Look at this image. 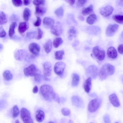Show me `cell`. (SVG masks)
<instances>
[{
	"label": "cell",
	"mask_w": 123,
	"mask_h": 123,
	"mask_svg": "<svg viewBox=\"0 0 123 123\" xmlns=\"http://www.w3.org/2000/svg\"><path fill=\"white\" fill-rule=\"evenodd\" d=\"M97 17L94 14H91L86 18V21L87 23L90 25L93 24L96 21Z\"/></svg>",
	"instance_id": "obj_27"
},
{
	"label": "cell",
	"mask_w": 123,
	"mask_h": 123,
	"mask_svg": "<svg viewBox=\"0 0 123 123\" xmlns=\"http://www.w3.org/2000/svg\"><path fill=\"white\" fill-rule=\"evenodd\" d=\"M92 79L89 77L85 81L84 85V87L85 91L87 93L90 92L91 87Z\"/></svg>",
	"instance_id": "obj_23"
},
{
	"label": "cell",
	"mask_w": 123,
	"mask_h": 123,
	"mask_svg": "<svg viewBox=\"0 0 123 123\" xmlns=\"http://www.w3.org/2000/svg\"><path fill=\"white\" fill-rule=\"evenodd\" d=\"M64 9L63 7L61 6L56 9L55 11L56 15L59 18L62 17L63 15Z\"/></svg>",
	"instance_id": "obj_34"
},
{
	"label": "cell",
	"mask_w": 123,
	"mask_h": 123,
	"mask_svg": "<svg viewBox=\"0 0 123 123\" xmlns=\"http://www.w3.org/2000/svg\"><path fill=\"white\" fill-rule=\"evenodd\" d=\"M7 21L6 16L3 12H0V25H2L6 23Z\"/></svg>",
	"instance_id": "obj_37"
},
{
	"label": "cell",
	"mask_w": 123,
	"mask_h": 123,
	"mask_svg": "<svg viewBox=\"0 0 123 123\" xmlns=\"http://www.w3.org/2000/svg\"><path fill=\"white\" fill-rule=\"evenodd\" d=\"M109 99L111 103L114 106L117 107L120 106L119 101L116 94L114 93L110 95Z\"/></svg>",
	"instance_id": "obj_16"
},
{
	"label": "cell",
	"mask_w": 123,
	"mask_h": 123,
	"mask_svg": "<svg viewBox=\"0 0 123 123\" xmlns=\"http://www.w3.org/2000/svg\"><path fill=\"white\" fill-rule=\"evenodd\" d=\"M37 31V35L35 37V38L36 39L39 40L42 37L43 32L42 30L39 28H38Z\"/></svg>",
	"instance_id": "obj_42"
},
{
	"label": "cell",
	"mask_w": 123,
	"mask_h": 123,
	"mask_svg": "<svg viewBox=\"0 0 123 123\" xmlns=\"http://www.w3.org/2000/svg\"><path fill=\"white\" fill-rule=\"evenodd\" d=\"M43 75L45 77L50 76L51 74L52 68L51 63L49 62H45L43 65Z\"/></svg>",
	"instance_id": "obj_13"
},
{
	"label": "cell",
	"mask_w": 123,
	"mask_h": 123,
	"mask_svg": "<svg viewBox=\"0 0 123 123\" xmlns=\"http://www.w3.org/2000/svg\"><path fill=\"white\" fill-rule=\"evenodd\" d=\"M17 26V24L15 22H12L10 25L8 32L9 36L10 37H12L15 34V29Z\"/></svg>",
	"instance_id": "obj_29"
},
{
	"label": "cell",
	"mask_w": 123,
	"mask_h": 123,
	"mask_svg": "<svg viewBox=\"0 0 123 123\" xmlns=\"http://www.w3.org/2000/svg\"><path fill=\"white\" fill-rule=\"evenodd\" d=\"M31 15L30 10L26 8L25 9L23 12V18L24 20L26 22L28 21Z\"/></svg>",
	"instance_id": "obj_30"
},
{
	"label": "cell",
	"mask_w": 123,
	"mask_h": 123,
	"mask_svg": "<svg viewBox=\"0 0 123 123\" xmlns=\"http://www.w3.org/2000/svg\"><path fill=\"white\" fill-rule=\"evenodd\" d=\"M63 42V40L61 38L56 37L53 41V46L55 48H57L62 44Z\"/></svg>",
	"instance_id": "obj_33"
},
{
	"label": "cell",
	"mask_w": 123,
	"mask_h": 123,
	"mask_svg": "<svg viewBox=\"0 0 123 123\" xmlns=\"http://www.w3.org/2000/svg\"><path fill=\"white\" fill-rule=\"evenodd\" d=\"M40 47L38 44L35 43H32L29 46V49L30 52L33 55L36 56L39 55Z\"/></svg>",
	"instance_id": "obj_10"
},
{
	"label": "cell",
	"mask_w": 123,
	"mask_h": 123,
	"mask_svg": "<svg viewBox=\"0 0 123 123\" xmlns=\"http://www.w3.org/2000/svg\"><path fill=\"white\" fill-rule=\"evenodd\" d=\"M29 27V24L27 22H22L19 24L18 28L19 32L20 34L23 33Z\"/></svg>",
	"instance_id": "obj_19"
},
{
	"label": "cell",
	"mask_w": 123,
	"mask_h": 123,
	"mask_svg": "<svg viewBox=\"0 0 123 123\" xmlns=\"http://www.w3.org/2000/svg\"><path fill=\"white\" fill-rule=\"evenodd\" d=\"M86 73L87 75L92 79H96L98 74V70L97 67L94 65L89 66L86 69Z\"/></svg>",
	"instance_id": "obj_4"
},
{
	"label": "cell",
	"mask_w": 123,
	"mask_h": 123,
	"mask_svg": "<svg viewBox=\"0 0 123 123\" xmlns=\"http://www.w3.org/2000/svg\"><path fill=\"white\" fill-rule=\"evenodd\" d=\"M88 33L90 34L97 35L100 32V29L99 27L96 26H90L86 29Z\"/></svg>",
	"instance_id": "obj_17"
},
{
	"label": "cell",
	"mask_w": 123,
	"mask_h": 123,
	"mask_svg": "<svg viewBox=\"0 0 123 123\" xmlns=\"http://www.w3.org/2000/svg\"><path fill=\"white\" fill-rule=\"evenodd\" d=\"M19 111L17 105H14L13 107L12 116L14 118L17 117L19 114Z\"/></svg>",
	"instance_id": "obj_38"
},
{
	"label": "cell",
	"mask_w": 123,
	"mask_h": 123,
	"mask_svg": "<svg viewBox=\"0 0 123 123\" xmlns=\"http://www.w3.org/2000/svg\"><path fill=\"white\" fill-rule=\"evenodd\" d=\"M36 32L35 31H32L29 32L27 33L26 36L29 38H33L36 37Z\"/></svg>",
	"instance_id": "obj_45"
},
{
	"label": "cell",
	"mask_w": 123,
	"mask_h": 123,
	"mask_svg": "<svg viewBox=\"0 0 123 123\" xmlns=\"http://www.w3.org/2000/svg\"><path fill=\"white\" fill-rule=\"evenodd\" d=\"M92 52L95 56L99 61H102L104 59L105 51L99 46H96L94 47L92 49Z\"/></svg>",
	"instance_id": "obj_5"
},
{
	"label": "cell",
	"mask_w": 123,
	"mask_h": 123,
	"mask_svg": "<svg viewBox=\"0 0 123 123\" xmlns=\"http://www.w3.org/2000/svg\"><path fill=\"white\" fill-rule=\"evenodd\" d=\"M35 14L37 16L43 15L46 12V9L44 7L40 6H37L36 7Z\"/></svg>",
	"instance_id": "obj_22"
},
{
	"label": "cell",
	"mask_w": 123,
	"mask_h": 123,
	"mask_svg": "<svg viewBox=\"0 0 123 123\" xmlns=\"http://www.w3.org/2000/svg\"><path fill=\"white\" fill-rule=\"evenodd\" d=\"M53 99L55 101L59 103L60 102V98L58 95L55 92L54 94Z\"/></svg>",
	"instance_id": "obj_47"
},
{
	"label": "cell",
	"mask_w": 123,
	"mask_h": 123,
	"mask_svg": "<svg viewBox=\"0 0 123 123\" xmlns=\"http://www.w3.org/2000/svg\"><path fill=\"white\" fill-rule=\"evenodd\" d=\"M25 75L27 76H33L39 73V70L36 66L34 64H32L24 70Z\"/></svg>",
	"instance_id": "obj_7"
},
{
	"label": "cell",
	"mask_w": 123,
	"mask_h": 123,
	"mask_svg": "<svg viewBox=\"0 0 123 123\" xmlns=\"http://www.w3.org/2000/svg\"><path fill=\"white\" fill-rule=\"evenodd\" d=\"M79 18L81 21H83L84 20V17L82 15H80L79 16Z\"/></svg>",
	"instance_id": "obj_56"
},
{
	"label": "cell",
	"mask_w": 123,
	"mask_h": 123,
	"mask_svg": "<svg viewBox=\"0 0 123 123\" xmlns=\"http://www.w3.org/2000/svg\"><path fill=\"white\" fill-rule=\"evenodd\" d=\"M31 0H23L24 4L25 6H27L30 3Z\"/></svg>",
	"instance_id": "obj_52"
},
{
	"label": "cell",
	"mask_w": 123,
	"mask_h": 123,
	"mask_svg": "<svg viewBox=\"0 0 123 123\" xmlns=\"http://www.w3.org/2000/svg\"><path fill=\"white\" fill-rule=\"evenodd\" d=\"M113 10L112 6H108L101 8L99 10V13L102 16L107 17L110 16L112 13Z\"/></svg>",
	"instance_id": "obj_12"
},
{
	"label": "cell",
	"mask_w": 123,
	"mask_h": 123,
	"mask_svg": "<svg viewBox=\"0 0 123 123\" xmlns=\"http://www.w3.org/2000/svg\"><path fill=\"white\" fill-rule=\"evenodd\" d=\"M45 3V0H34L33 3L36 6L44 5Z\"/></svg>",
	"instance_id": "obj_39"
},
{
	"label": "cell",
	"mask_w": 123,
	"mask_h": 123,
	"mask_svg": "<svg viewBox=\"0 0 123 123\" xmlns=\"http://www.w3.org/2000/svg\"><path fill=\"white\" fill-rule=\"evenodd\" d=\"M71 121V120H70V121ZM70 122H71V121ZM70 123H71V122H70Z\"/></svg>",
	"instance_id": "obj_60"
},
{
	"label": "cell",
	"mask_w": 123,
	"mask_h": 123,
	"mask_svg": "<svg viewBox=\"0 0 123 123\" xmlns=\"http://www.w3.org/2000/svg\"><path fill=\"white\" fill-rule=\"evenodd\" d=\"M72 83L73 87H76L78 85L80 81V77L78 75L75 73L72 74Z\"/></svg>",
	"instance_id": "obj_26"
},
{
	"label": "cell",
	"mask_w": 123,
	"mask_h": 123,
	"mask_svg": "<svg viewBox=\"0 0 123 123\" xmlns=\"http://www.w3.org/2000/svg\"><path fill=\"white\" fill-rule=\"evenodd\" d=\"M117 49L119 53L123 54V44L120 45L118 47Z\"/></svg>",
	"instance_id": "obj_49"
},
{
	"label": "cell",
	"mask_w": 123,
	"mask_h": 123,
	"mask_svg": "<svg viewBox=\"0 0 123 123\" xmlns=\"http://www.w3.org/2000/svg\"><path fill=\"white\" fill-rule=\"evenodd\" d=\"M93 11V7L92 5L91 4L87 7L83 8L82 11L83 15L85 16L91 14Z\"/></svg>",
	"instance_id": "obj_25"
},
{
	"label": "cell",
	"mask_w": 123,
	"mask_h": 123,
	"mask_svg": "<svg viewBox=\"0 0 123 123\" xmlns=\"http://www.w3.org/2000/svg\"><path fill=\"white\" fill-rule=\"evenodd\" d=\"M37 19L33 23L34 26L37 27L40 26L41 23V19L40 17L37 16Z\"/></svg>",
	"instance_id": "obj_44"
},
{
	"label": "cell",
	"mask_w": 123,
	"mask_h": 123,
	"mask_svg": "<svg viewBox=\"0 0 123 123\" xmlns=\"http://www.w3.org/2000/svg\"><path fill=\"white\" fill-rule=\"evenodd\" d=\"M107 55L109 58L114 59L117 56V54L116 49L113 47H111L107 50Z\"/></svg>",
	"instance_id": "obj_21"
},
{
	"label": "cell",
	"mask_w": 123,
	"mask_h": 123,
	"mask_svg": "<svg viewBox=\"0 0 123 123\" xmlns=\"http://www.w3.org/2000/svg\"><path fill=\"white\" fill-rule=\"evenodd\" d=\"M51 32L53 34L56 36H60L62 32V26L59 22H57L55 25L51 29Z\"/></svg>",
	"instance_id": "obj_9"
},
{
	"label": "cell",
	"mask_w": 123,
	"mask_h": 123,
	"mask_svg": "<svg viewBox=\"0 0 123 123\" xmlns=\"http://www.w3.org/2000/svg\"><path fill=\"white\" fill-rule=\"evenodd\" d=\"M15 123H20L19 122V121H18V120H16L15 121Z\"/></svg>",
	"instance_id": "obj_57"
},
{
	"label": "cell",
	"mask_w": 123,
	"mask_h": 123,
	"mask_svg": "<svg viewBox=\"0 0 123 123\" xmlns=\"http://www.w3.org/2000/svg\"><path fill=\"white\" fill-rule=\"evenodd\" d=\"M45 113L42 110L39 109L35 113V118L37 121L39 122H41L44 120L45 118Z\"/></svg>",
	"instance_id": "obj_20"
},
{
	"label": "cell",
	"mask_w": 123,
	"mask_h": 123,
	"mask_svg": "<svg viewBox=\"0 0 123 123\" xmlns=\"http://www.w3.org/2000/svg\"><path fill=\"white\" fill-rule=\"evenodd\" d=\"M66 66V64L63 62H57L55 64L54 67V70L55 73L58 75L62 76L63 74Z\"/></svg>",
	"instance_id": "obj_8"
},
{
	"label": "cell",
	"mask_w": 123,
	"mask_h": 123,
	"mask_svg": "<svg viewBox=\"0 0 123 123\" xmlns=\"http://www.w3.org/2000/svg\"><path fill=\"white\" fill-rule=\"evenodd\" d=\"M77 33V30L74 27H71L68 32V37L69 40H72L74 37H76Z\"/></svg>",
	"instance_id": "obj_18"
},
{
	"label": "cell",
	"mask_w": 123,
	"mask_h": 123,
	"mask_svg": "<svg viewBox=\"0 0 123 123\" xmlns=\"http://www.w3.org/2000/svg\"><path fill=\"white\" fill-rule=\"evenodd\" d=\"M121 36L123 38V31L121 33Z\"/></svg>",
	"instance_id": "obj_58"
},
{
	"label": "cell",
	"mask_w": 123,
	"mask_h": 123,
	"mask_svg": "<svg viewBox=\"0 0 123 123\" xmlns=\"http://www.w3.org/2000/svg\"><path fill=\"white\" fill-rule=\"evenodd\" d=\"M4 79L6 80L9 81L11 80L13 77V76L11 72L8 70H5L3 74Z\"/></svg>",
	"instance_id": "obj_31"
},
{
	"label": "cell",
	"mask_w": 123,
	"mask_h": 123,
	"mask_svg": "<svg viewBox=\"0 0 123 123\" xmlns=\"http://www.w3.org/2000/svg\"><path fill=\"white\" fill-rule=\"evenodd\" d=\"M40 90L41 95L46 100L50 101L53 99L55 92L51 86L47 84L43 85L40 87Z\"/></svg>",
	"instance_id": "obj_2"
},
{
	"label": "cell",
	"mask_w": 123,
	"mask_h": 123,
	"mask_svg": "<svg viewBox=\"0 0 123 123\" xmlns=\"http://www.w3.org/2000/svg\"><path fill=\"white\" fill-rule=\"evenodd\" d=\"M118 27V25L116 24L109 25L106 30V35L110 37L113 36L117 31Z\"/></svg>",
	"instance_id": "obj_11"
},
{
	"label": "cell",
	"mask_w": 123,
	"mask_h": 123,
	"mask_svg": "<svg viewBox=\"0 0 123 123\" xmlns=\"http://www.w3.org/2000/svg\"><path fill=\"white\" fill-rule=\"evenodd\" d=\"M87 0H78L76 5L78 7H81L83 6L86 3Z\"/></svg>",
	"instance_id": "obj_40"
},
{
	"label": "cell",
	"mask_w": 123,
	"mask_h": 123,
	"mask_svg": "<svg viewBox=\"0 0 123 123\" xmlns=\"http://www.w3.org/2000/svg\"><path fill=\"white\" fill-rule=\"evenodd\" d=\"M11 19L14 20H16L18 19V17L15 14L12 15L11 17Z\"/></svg>",
	"instance_id": "obj_54"
},
{
	"label": "cell",
	"mask_w": 123,
	"mask_h": 123,
	"mask_svg": "<svg viewBox=\"0 0 123 123\" xmlns=\"http://www.w3.org/2000/svg\"><path fill=\"white\" fill-rule=\"evenodd\" d=\"M62 114L65 116H68L69 115L70 113V110L66 108H64L61 110Z\"/></svg>",
	"instance_id": "obj_43"
},
{
	"label": "cell",
	"mask_w": 123,
	"mask_h": 123,
	"mask_svg": "<svg viewBox=\"0 0 123 123\" xmlns=\"http://www.w3.org/2000/svg\"><path fill=\"white\" fill-rule=\"evenodd\" d=\"M52 47V42L50 39L48 40L44 45L45 51L47 53H49L51 51Z\"/></svg>",
	"instance_id": "obj_24"
},
{
	"label": "cell",
	"mask_w": 123,
	"mask_h": 123,
	"mask_svg": "<svg viewBox=\"0 0 123 123\" xmlns=\"http://www.w3.org/2000/svg\"><path fill=\"white\" fill-rule=\"evenodd\" d=\"M49 123H54V122H53L50 121V122H49Z\"/></svg>",
	"instance_id": "obj_59"
},
{
	"label": "cell",
	"mask_w": 123,
	"mask_h": 123,
	"mask_svg": "<svg viewBox=\"0 0 123 123\" xmlns=\"http://www.w3.org/2000/svg\"><path fill=\"white\" fill-rule=\"evenodd\" d=\"M20 117L24 123H33L30 112L26 108H23L21 109Z\"/></svg>",
	"instance_id": "obj_3"
},
{
	"label": "cell",
	"mask_w": 123,
	"mask_h": 123,
	"mask_svg": "<svg viewBox=\"0 0 123 123\" xmlns=\"http://www.w3.org/2000/svg\"><path fill=\"white\" fill-rule=\"evenodd\" d=\"M38 91V86L37 85H35L33 87L32 90V92L34 93H37Z\"/></svg>",
	"instance_id": "obj_51"
},
{
	"label": "cell",
	"mask_w": 123,
	"mask_h": 123,
	"mask_svg": "<svg viewBox=\"0 0 123 123\" xmlns=\"http://www.w3.org/2000/svg\"><path fill=\"white\" fill-rule=\"evenodd\" d=\"M66 1L71 5H73L75 3V0H65Z\"/></svg>",
	"instance_id": "obj_53"
},
{
	"label": "cell",
	"mask_w": 123,
	"mask_h": 123,
	"mask_svg": "<svg viewBox=\"0 0 123 123\" xmlns=\"http://www.w3.org/2000/svg\"><path fill=\"white\" fill-rule=\"evenodd\" d=\"M101 102V100L99 98H95L92 100L88 105V110L91 112H95L99 107Z\"/></svg>",
	"instance_id": "obj_6"
},
{
	"label": "cell",
	"mask_w": 123,
	"mask_h": 123,
	"mask_svg": "<svg viewBox=\"0 0 123 123\" xmlns=\"http://www.w3.org/2000/svg\"><path fill=\"white\" fill-rule=\"evenodd\" d=\"M64 54V52L63 50L56 51L55 54V59L58 60H62Z\"/></svg>",
	"instance_id": "obj_36"
},
{
	"label": "cell",
	"mask_w": 123,
	"mask_h": 123,
	"mask_svg": "<svg viewBox=\"0 0 123 123\" xmlns=\"http://www.w3.org/2000/svg\"><path fill=\"white\" fill-rule=\"evenodd\" d=\"M12 1L13 4L17 7L21 6L23 4L22 0H12Z\"/></svg>",
	"instance_id": "obj_41"
},
{
	"label": "cell",
	"mask_w": 123,
	"mask_h": 123,
	"mask_svg": "<svg viewBox=\"0 0 123 123\" xmlns=\"http://www.w3.org/2000/svg\"><path fill=\"white\" fill-rule=\"evenodd\" d=\"M25 52L23 50H19L16 53L15 57L17 60H21L23 57V56H23L25 54Z\"/></svg>",
	"instance_id": "obj_35"
},
{
	"label": "cell",
	"mask_w": 123,
	"mask_h": 123,
	"mask_svg": "<svg viewBox=\"0 0 123 123\" xmlns=\"http://www.w3.org/2000/svg\"><path fill=\"white\" fill-rule=\"evenodd\" d=\"M112 18L117 22L120 24H123V15H115L113 16Z\"/></svg>",
	"instance_id": "obj_32"
},
{
	"label": "cell",
	"mask_w": 123,
	"mask_h": 123,
	"mask_svg": "<svg viewBox=\"0 0 123 123\" xmlns=\"http://www.w3.org/2000/svg\"><path fill=\"white\" fill-rule=\"evenodd\" d=\"M104 121L105 123H110L111 120L109 116L108 115H106L103 117Z\"/></svg>",
	"instance_id": "obj_48"
},
{
	"label": "cell",
	"mask_w": 123,
	"mask_h": 123,
	"mask_svg": "<svg viewBox=\"0 0 123 123\" xmlns=\"http://www.w3.org/2000/svg\"><path fill=\"white\" fill-rule=\"evenodd\" d=\"M79 44V42L77 40H75L72 44V47H75L77 46Z\"/></svg>",
	"instance_id": "obj_50"
},
{
	"label": "cell",
	"mask_w": 123,
	"mask_h": 123,
	"mask_svg": "<svg viewBox=\"0 0 123 123\" xmlns=\"http://www.w3.org/2000/svg\"><path fill=\"white\" fill-rule=\"evenodd\" d=\"M43 23L45 27L51 29L54 25L55 22L54 19L51 18L45 17L43 19Z\"/></svg>",
	"instance_id": "obj_15"
},
{
	"label": "cell",
	"mask_w": 123,
	"mask_h": 123,
	"mask_svg": "<svg viewBox=\"0 0 123 123\" xmlns=\"http://www.w3.org/2000/svg\"><path fill=\"white\" fill-rule=\"evenodd\" d=\"M115 71V68L113 65L109 63L104 64L99 71L100 79L101 80H105L109 76L112 75Z\"/></svg>",
	"instance_id": "obj_1"
},
{
	"label": "cell",
	"mask_w": 123,
	"mask_h": 123,
	"mask_svg": "<svg viewBox=\"0 0 123 123\" xmlns=\"http://www.w3.org/2000/svg\"><path fill=\"white\" fill-rule=\"evenodd\" d=\"M60 98V101L62 103H63L65 101L66 99L64 97H61Z\"/></svg>",
	"instance_id": "obj_55"
},
{
	"label": "cell",
	"mask_w": 123,
	"mask_h": 123,
	"mask_svg": "<svg viewBox=\"0 0 123 123\" xmlns=\"http://www.w3.org/2000/svg\"><path fill=\"white\" fill-rule=\"evenodd\" d=\"M6 32L2 27L0 26V37H3L6 35Z\"/></svg>",
	"instance_id": "obj_46"
},
{
	"label": "cell",
	"mask_w": 123,
	"mask_h": 123,
	"mask_svg": "<svg viewBox=\"0 0 123 123\" xmlns=\"http://www.w3.org/2000/svg\"><path fill=\"white\" fill-rule=\"evenodd\" d=\"M35 81L38 83L40 82L43 80H49V79L41 75L39 73H38L34 76Z\"/></svg>",
	"instance_id": "obj_28"
},
{
	"label": "cell",
	"mask_w": 123,
	"mask_h": 123,
	"mask_svg": "<svg viewBox=\"0 0 123 123\" xmlns=\"http://www.w3.org/2000/svg\"><path fill=\"white\" fill-rule=\"evenodd\" d=\"M73 105L79 108L82 107L83 105V101L82 98L79 96L74 95L71 98Z\"/></svg>",
	"instance_id": "obj_14"
}]
</instances>
